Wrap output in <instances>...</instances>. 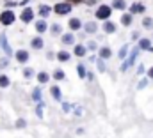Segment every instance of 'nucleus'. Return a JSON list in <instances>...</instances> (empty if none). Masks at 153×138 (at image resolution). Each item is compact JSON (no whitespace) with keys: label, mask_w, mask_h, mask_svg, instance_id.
Returning a JSON list of instances; mask_svg holds the SVG:
<instances>
[{"label":"nucleus","mask_w":153,"mask_h":138,"mask_svg":"<svg viewBox=\"0 0 153 138\" xmlns=\"http://www.w3.org/2000/svg\"><path fill=\"white\" fill-rule=\"evenodd\" d=\"M130 12H132V14L144 12V5H143V4H132V7H130Z\"/></svg>","instance_id":"nucleus-9"},{"label":"nucleus","mask_w":153,"mask_h":138,"mask_svg":"<svg viewBox=\"0 0 153 138\" xmlns=\"http://www.w3.org/2000/svg\"><path fill=\"white\" fill-rule=\"evenodd\" d=\"M98 69H100L102 73L105 71V64H103V60H98Z\"/></svg>","instance_id":"nucleus-32"},{"label":"nucleus","mask_w":153,"mask_h":138,"mask_svg":"<svg viewBox=\"0 0 153 138\" xmlns=\"http://www.w3.org/2000/svg\"><path fill=\"white\" fill-rule=\"evenodd\" d=\"M139 48H141V50H148V51H153L150 39H141V43H139Z\"/></svg>","instance_id":"nucleus-8"},{"label":"nucleus","mask_w":153,"mask_h":138,"mask_svg":"<svg viewBox=\"0 0 153 138\" xmlns=\"http://www.w3.org/2000/svg\"><path fill=\"white\" fill-rule=\"evenodd\" d=\"M84 29H85V32L93 34V32H96V29H98V27H96V23H85V27H84Z\"/></svg>","instance_id":"nucleus-21"},{"label":"nucleus","mask_w":153,"mask_h":138,"mask_svg":"<svg viewBox=\"0 0 153 138\" xmlns=\"http://www.w3.org/2000/svg\"><path fill=\"white\" fill-rule=\"evenodd\" d=\"M62 110H64V112H70V110H71V106H70L68 103H62Z\"/></svg>","instance_id":"nucleus-35"},{"label":"nucleus","mask_w":153,"mask_h":138,"mask_svg":"<svg viewBox=\"0 0 153 138\" xmlns=\"http://www.w3.org/2000/svg\"><path fill=\"white\" fill-rule=\"evenodd\" d=\"M76 73H78V76H80V78H84V76L87 74V73H85V68H84L82 64H78V66H76Z\"/></svg>","instance_id":"nucleus-24"},{"label":"nucleus","mask_w":153,"mask_h":138,"mask_svg":"<svg viewBox=\"0 0 153 138\" xmlns=\"http://www.w3.org/2000/svg\"><path fill=\"white\" fill-rule=\"evenodd\" d=\"M143 27H144V29H152L153 27V20L152 18H144V20H143Z\"/></svg>","instance_id":"nucleus-23"},{"label":"nucleus","mask_w":153,"mask_h":138,"mask_svg":"<svg viewBox=\"0 0 153 138\" xmlns=\"http://www.w3.org/2000/svg\"><path fill=\"white\" fill-rule=\"evenodd\" d=\"M0 44H2V48H4V51H5V55H13V50H11V46H9V43H7V37H5V34L0 35Z\"/></svg>","instance_id":"nucleus-5"},{"label":"nucleus","mask_w":153,"mask_h":138,"mask_svg":"<svg viewBox=\"0 0 153 138\" xmlns=\"http://www.w3.org/2000/svg\"><path fill=\"white\" fill-rule=\"evenodd\" d=\"M87 46H89V48H91V50H96V43H93V41H91V43H89V44H87Z\"/></svg>","instance_id":"nucleus-36"},{"label":"nucleus","mask_w":153,"mask_h":138,"mask_svg":"<svg viewBox=\"0 0 153 138\" xmlns=\"http://www.w3.org/2000/svg\"><path fill=\"white\" fill-rule=\"evenodd\" d=\"M75 55L76 57H84L85 55V46L84 44H76L75 46Z\"/></svg>","instance_id":"nucleus-14"},{"label":"nucleus","mask_w":153,"mask_h":138,"mask_svg":"<svg viewBox=\"0 0 153 138\" xmlns=\"http://www.w3.org/2000/svg\"><path fill=\"white\" fill-rule=\"evenodd\" d=\"M38 80H39V83H46V81H48V74H46V73H39Z\"/></svg>","instance_id":"nucleus-26"},{"label":"nucleus","mask_w":153,"mask_h":138,"mask_svg":"<svg viewBox=\"0 0 153 138\" xmlns=\"http://www.w3.org/2000/svg\"><path fill=\"white\" fill-rule=\"evenodd\" d=\"M50 30H52V34H61V25H55V23H53Z\"/></svg>","instance_id":"nucleus-30"},{"label":"nucleus","mask_w":153,"mask_h":138,"mask_svg":"<svg viewBox=\"0 0 153 138\" xmlns=\"http://www.w3.org/2000/svg\"><path fill=\"white\" fill-rule=\"evenodd\" d=\"M32 99H34V101H39V99H41V89H34V92H32Z\"/></svg>","instance_id":"nucleus-25"},{"label":"nucleus","mask_w":153,"mask_h":138,"mask_svg":"<svg viewBox=\"0 0 153 138\" xmlns=\"http://www.w3.org/2000/svg\"><path fill=\"white\" fill-rule=\"evenodd\" d=\"M111 12H112V9H111L109 5H100V7L96 9V18H98V20H107V18L111 16Z\"/></svg>","instance_id":"nucleus-2"},{"label":"nucleus","mask_w":153,"mask_h":138,"mask_svg":"<svg viewBox=\"0 0 153 138\" xmlns=\"http://www.w3.org/2000/svg\"><path fill=\"white\" fill-rule=\"evenodd\" d=\"M50 94L53 96V99H55V101H61V89H59V87H55V85H53V87L50 89Z\"/></svg>","instance_id":"nucleus-10"},{"label":"nucleus","mask_w":153,"mask_h":138,"mask_svg":"<svg viewBox=\"0 0 153 138\" xmlns=\"http://www.w3.org/2000/svg\"><path fill=\"white\" fill-rule=\"evenodd\" d=\"M27 59H29V53H27L25 50H18V51H16V60H18V62L23 64V62H27Z\"/></svg>","instance_id":"nucleus-7"},{"label":"nucleus","mask_w":153,"mask_h":138,"mask_svg":"<svg viewBox=\"0 0 153 138\" xmlns=\"http://www.w3.org/2000/svg\"><path fill=\"white\" fill-rule=\"evenodd\" d=\"M53 78H55V80H62V78H64V73H62L61 69H57V71L53 73Z\"/></svg>","instance_id":"nucleus-28"},{"label":"nucleus","mask_w":153,"mask_h":138,"mask_svg":"<svg viewBox=\"0 0 153 138\" xmlns=\"http://www.w3.org/2000/svg\"><path fill=\"white\" fill-rule=\"evenodd\" d=\"M16 126H18V128H25V120H23V119H18V120H16Z\"/></svg>","instance_id":"nucleus-31"},{"label":"nucleus","mask_w":153,"mask_h":138,"mask_svg":"<svg viewBox=\"0 0 153 138\" xmlns=\"http://www.w3.org/2000/svg\"><path fill=\"white\" fill-rule=\"evenodd\" d=\"M14 20H16V16H14L13 11H4L0 14V23L2 25H11V23H14Z\"/></svg>","instance_id":"nucleus-1"},{"label":"nucleus","mask_w":153,"mask_h":138,"mask_svg":"<svg viewBox=\"0 0 153 138\" xmlns=\"http://www.w3.org/2000/svg\"><path fill=\"white\" fill-rule=\"evenodd\" d=\"M68 25H70V29H71V30H78V29H80V25H82V23H80V20H78V18H71V20H70V23H68Z\"/></svg>","instance_id":"nucleus-11"},{"label":"nucleus","mask_w":153,"mask_h":138,"mask_svg":"<svg viewBox=\"0 0 153 138\" xmlns=\"http://www.w3.org/2000/svg\"><path fill=\"white\" fill-rule=\"evenodd\" d=\"M36 30H38V32H41V34L46 30V23H45L43 20H39L38 23H36Z\"/></svg>","instance_id":"nucleus-22"},{"label":"nucleus","mask_w":153,"mask_h":138,"mask_svg":"<svg viewBox=\"0 0 153 138\" xmlns=\"http://www.w3.org/2000/svg\"><path fill=\"white\" fill-rule=\"evenodd\" d=\"M9 85V78L7 76H0V87H7Z\"/></svg>","instance_id":"nucleus-29"},{"label":"nucleus","mask_w":153,"mask_h":138,"mask_svg":"<svg viewBox=\"0 0 153 138\" xmlns=\"http://www.w3.org/2000/svg\"><path fill=\"white\" fill-rule=\"evenodd\" d=\"M57 59H59L61 62H66V60H70V53H68V51H59V53H57Z\"/></svg>","instance_id":"nucleus-19"},{"label":"nucleus","mask_w":153,"mask_h":138,"mask_svg":"<svg viewBox=\"0 0 153 138\" xmlns=\"http://www.w3.org/2000/svg\"><path fill=\"white\" fill-rule=\"evenodd\" d=\"M23 74H25V78H30V76H32V69H25Z\"/></svg>","instance_id":"nucleus-33"},{"label":"nucleus","mask_w":153,"mask_h":138,"mask_svg":"<svg viewBox=\"0 0 153 138\" xmlns=\"http://www.w3.org/2000/svg\"><path fill=\"white\" fill-rule=\"evenodd\" d=\"M121 23H123L125 27H128V25L132 23V14H123V18H121Z\"/></svg>","instance_id":"nucleus-20"},{"label":"nucleus","mask_w":153,"mask_h":138,"mask_svg":"<svg viewBox=\"0 0 153 138\" xmlns=\"http://www.w3.org/2000/svg\"><path fill=\"white\" fill-rule=\"evenodd\" d=\"M20 18H22V21H25V23L32 21V18H34V12H32V9H23Z\"/></svg>","instance_id":"nucleus-6"},{"label":"nucleus","mask_w":153,"mask_h":138,"mask_svg":"<svg viewBox=\"0 0 153 138\" xmlns=\"http://www.w3.org/2000/svg\"><path fill=\"white\" fill-rule=\"evenodd\" d=\"M137 51H139V50H134V51L130 53V57H128V59H126V60L123 62V66H121V71H126V69H128L130 66H132V64H134V62H135V57H137Z\"/></svg>","instance_id":"nucleus-4"},{"label":"nucleus","mask_w":153,"mask_h":138,"mask_svg":"<svg viewBox=\"0 0 153 138\" xmlns=\"http://www.w3.org/2000/svg\"><path fill=\"white\" fill-rule=\"evenodd\" d=\"M126 53H128V46L125 44V46L121 48V51H119V59H125V57H126Z\"/></svg>","instance_id":"nucleus-27"},{"label":"nucleus","mask_w":153,"mask_h":138,"mask_svg":"<svg viewBox=\"0 0 153 138\" xmlns=\"http://www.w3.org/2000/svg\"><path fill=\"white\" fill-rule=\"evenodd\" d=\"M103 30L107 34H112V32H116V25L112 21H107V23H103Z\"/></svg>","instance_id":"nucleus-12"},{"label":"nucleus","mask_w":153,"mask_h":138,"mask_svg":"<svg viewBox=\"0 0 153 138\" xmlns=\"http://www.w3.org/2000/svg\"><path fill=\"white\" fill-rule=\"evenodd\" d=\"M53 11H55L57 14H68V12L71 11V4H70V2H66V4H55Z\"/></svg>","instance_id":"nucleus-3"},{"label":"nucleus","mask_w":153,"mask_h":138,"mask_svg":"<svg viewBox=\"0 0 153 138\" xmlns=\"http://www.w3.org/2000/svg\"><path fill=\"white\" fill-rule=\"evenodd\" d=\"M146 83H148V80H143V81H139V85H137V87H139V89H144V87H146Z\"/></svg>","instance_id":"nucleus-34"},{"label":"nucleus","mask_w":153,"mask_h":138,"mask_svg":"<svg viewBox=\"0 0 153 138\" xmlns=\"http://www.w3.org/2000/svg\"><path fill=\"white\" fill-rule=\"evenodd\" d=\"M148 78H150V80H153V68L148 71Z\"/></svg>","instance_id":"nucleus-37"},{"label":"nucleus","mask_w":153,"mask_h":138,"mask_svg":"<svg viewBox=\"0 0 153 138\" xmlns=\"http://www.w3.org/2000/svg\"><path fill=\"white\" fill-rule=\"evenodd\" d=\"M50 11H52V7H48V5H41V7H39V14H41L43 18H46V16L50 14Z\"/></svg>","instance_id":"nucleus-16"},{"label":"nucleus","mask_w":153,"mask_h":138,"mask_svg":"<svg viewBox=\"0 0 153 138\" xmlns=\"http://www.w3.org/2000/svg\"><path fill=\"white\" fill-rule=\"evenodd\" d=\"M62 43H64V44H73V43H75V35L73 34H64L62 35Z\"/></svg>","instance_id":"nucleus-13"},{"label":"nucleus","mask_w":153,"mask_h":138,"mask_svg":"<svg viewBox=\"0 0 153 138\" xmlns=\"http://www.w3.org/2000/svg\"><path fill=\"white\" fill-rule=\"evenodd\" d=\"M32 48H36V50H41L43 48V39L41 37H34L32 39Z\"/></svg>","instance_id":"nucleus-18"},{"label":"nucleus","mask_w":153,"mask_h":138,"mask_svg":"<svg viewBox=\"0 0 153 138\" xmlns=\"http://www.w3.org/2000/svg\"><path fill=\"white\" fill-rule=\"evenodd\" d=\"M111 55H112V53H111V48H107V46H103V48L100 50V57H102V59H109Z\"/></svg>","instance_id":"nucleus-17"},{"label":"nucleus","mask_w":153,"mask_h":138,"mask_svg":"<svg viewBox=\"0 0 153 138\" xmlns=\"http://www.w3.org/2000/svg\"><path fill=\"white\" fill-rule=\"evenodd\" d=\"M126 4L125 0H112V9H125Z\"/></svg>","instance_id":"nucleus-15"}]
</instances>
